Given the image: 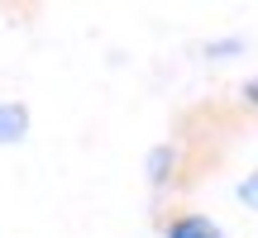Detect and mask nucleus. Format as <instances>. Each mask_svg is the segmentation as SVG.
Masks as SVG:
<instances>
[{"label": "nucleus", "mask_w": 258, "mask_h": 238, "mask_svg": "<svg viewBox=\"0 0 258 238\" xmlns=\"http://www.w3.org/2000/svg\"><path fill=\"white\" fill-rule=\"evenodd\" d=\"M239 110L244 114H258V72L239 81Z\"/></svg>", "instance_id": "nucleus-5"}, {"label": "nucleus", "mask_w": 258, "mask_h": 238, "mask_svg": "<svg viewBox=\"0 0 258 238\" xmlns=\"http://www.w3.org/2000/svg\"><path fill=\"white\" fill-rule=\"evenodd\" d=\"M29 124H34V114H29L24 100H0V148H15L29 138Z\"/></svg>", "instance_id": "nucleus-3"}, {"label": "nucleus", "mask_w": 258, "mask_h": 238, "mask_svg": "<svg viewBox=\"0 0 258 238\" xmlns=\"http://www.w3.org/2000/svg\"><path fill=\"white\" fill-rule=\"evenodd\" d=\"M234 200H239L249 214H258V167H249V172L234 181Z\"/></svg>", "instance_id": "nucleus-4"}, {"label": "nucleus", "mask_w": 258, "mask_h": 238, "mask_svg": "<svg viewBox=\"0 0 258 238\" xmlns=\"http://www.w3.org/2000/svg\"><path fill=\"white\" fill-rule=\"evenodd\" d=\"M158 238H230L220 219H211L206 210H191V205H167L163 219H158Z\"/></svg>", "instance_id": "nucleus-2"}, {"label": "nucleus", "mask_w": 258, "mask_h": 238, "mask_svg": "<svg viewBox=\"0 0 258 238\" xmlns=\"http://www.w3.org/2000/svg\"><path fill=\"white\" fill-rule=\"evenodd\" d=\"M191 162L196 157H191V143H186V138H163V143H153L144 153V181L153 186L158 195H167V191L191 181V172H186Z\"/></svg>", "instance_id": "nucleus-1"}]
</instances>
